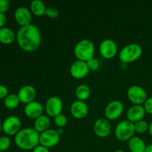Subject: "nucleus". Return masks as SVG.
Returning <instances> with one entry per match:
<instances>
[{
    "mask_svg": "<svg viewBox=\"0 0 152 152\" xmlns=\"http://www.w3.org/2000/svg\"><path fill=\"white\" fill-rule=\"evenodd\" d=\"M145 110L141 105H134L127 111L126 117L127 120L132 123H135L142 120L145 115Z\"/></svg>",
    "mask_w": 152,
    "mask_h": 152,
    "instance_id": "a211bd4d",
    "label": "nucleus"
},
{
    "mask_svg": "<svg viewBox=\"0 0 152 152\" xmlns=\"http://www.w3.org/2000/svg\"><path fill=\"white\" fill-rule=\"evenodd\" d=\"M123 111H124V105L123 102L119 100H113L105 107V117L108 120H115L122 115Z\"/></svg>",
    "mask_w": 152,
    "mask_h": 152,
    "instance_id": "1a4fd4ad",
    "label": "nucleus"
},
{
    "mask_svg": "<svg viewBox=\"0 0 152 152\" xmlns=\"http://www.w3.org/2000/svg\"><path fill=\"white\" fill-rule=\"evenodd\" d=\"M134 124L128 120L120 121L114 131L115 137L120 141L129 140L134 134Z\"/></svg>",
    "mask_w": 152,
    "mask_h": 152,
    "instance_id": "39448f33",
    "label": "nucleus"
},
{
    "mask_svg": "<svg viewBox=\"0 0 152 152\" xmlns=\"http://www.w3.org/2000/svg\"><path fill=\"white\" fill-rule=\"evenodd\" d=\"M8 94V88L4 85H0V99L5 98Z\"/></svg>",
    "mask_w": 152,
    "mask_h": 152,
    "instance_id": "2f4dec72",
    "label": "nucleus"
},
{
    "mask_svg": "<svg viewBox=\"0 0 152 152\" xmlns=\"http://www.w3.org/2000/svg\"><path fill=\"white\" fill-rule=\"evenodd\" d=\"M121 67L123 68H124V69H126V68H127V64H126V63H122L121 64Z\"/></svg>",
    "mask_w": 152,
    "mask_h": 152,
    "instance_id": "4c0bfd02",
    "label": "nucleus"
},
{
    "mask_svg": "<svg viewBox=\"0 0 152 152\" xmlns=\"http://www.w3.org/2000/svg\"><path fill=\"white\" fill-rule=\"evenodd\" d=\"M10 5L9 0H0V13H5L10 8Z\"/></svg>",
    "mask_w": 152,
    "mask_h": 152,
    "instance_id": "c756f323",
    "label": "nucleus"
},
{
    "mask_svg": "<svg viewBox=\"0 0 152 152\" xmlns=\"http://www.w3.org/2000/svg\"><path fill=\"white\" fill-rule=\"evenodd\" d=\"M25 114L28 118L36 120L39 117L42 115L44 111V107L38 101H33L30 103L26 104L24 108Z\"/></svg>",
    "mask_w": 152,
    "mask_h": 152,
    "instance_id": "f3484780",
    "label": "nucleus"
},
{
    "mask_svg": "<svg viewBox=\"0 0 152 152\" xmlns=\"http://www.w3.org/2000/svg\"><path fill=\"white\" fill-rule=\"evenodd\" d=\"M75 94L77 99L80 101H85L88 99L91 95V89L86 84H81L77 86L75 91Z\"/></svg>",
    "mask_w": 152,
    "mask_h": 152,
    "instance_id": "5701e85b",
    "label": "nucleus"
},
{
    "mask_svg": "<svg viewBox=\"0 0 152 152\" xmlns=\"http://www.w3.org/2000/svg\"><path fill=\"white\" fill-rule=\"evenodd\" d=\"M56 132H58V134H59V135H61L63 134V129H62V128H58L57 130H56Z\"/></svg>",
    "mask_w": 152,
    "mask_h": 152,
    "instance_id": "c9c22d12",
    "label": "nucleus"
},
{
    "mask_svg": "<svg viewBox=\"0 0 152 152\" xmlns=\"http://www.w3.org/2000/svg\"><path fill=\"white\" fill-rule=\"evenodd\" d=\"M14 142L21 149L33 150L39 145V133L34 128L22 129L15 135Z\"/></svg>",
    "mask_w": 152,
    "mask_h": 152,
    "instance_id": "f03ea898",
    "label": "nucleus"
},
{
    "mask_svg": "<svg viewBox=\"0 0 152 152\" xmlns=\"http://www.w3.org/2000/svg\"><path fill=\"white\" fill-rule=\"evenodd\" d=\"M62 108H63V102L62 99L56 96H50V98H48L45 106V109L48 115L53 117L62 114Z\"/></svg>",
    "mask_w": 152,
    "mask_h": 152,
    "instance_id": "9d476101",
    "label": "nucleus"
},
{
    "mask_svg": "<svg viewBox=\"0 0 152 152\" xmlns=\"http://www.w3.org/2000/svg\"><path fill=\"white\" fill-rule=\"evenodd\" d=\"M45 15L50 19H56L59 15V10L54 7H48L46 8Z\"/></svg>",
    "mask_w": 152,
    "mask_h": 152,
    "instance_id": "c85d7f7f",
    "label": "nucleus"
},
{
    "mask_svg": "<svg viewBox=\"0 0 152 152\" xmlns=\"http://www.w3.org/2000/svg\"><path fill=\"white\" fill-rule=\"evenodd\" d=\"M60 140V135L56 130L48 129L39 134V145L46 148H52L57 145Z\"/></svg>",
    "mask_w": 152,
    "mask_h": 152,
    "instance_id": "0eeeda50",
    "label": "nucleus"
},
{
    "mask_svg": "<svg viewBox=\"0 0 152 152\" xmlns=\"http://www.w3.org/2000/svg\"><path fill=\"white\" fill-rule=\"evenodd\" d=\"M86 63H87L89 71H97L99 68V60L94 57H93V58H91V59H89L88 61H87V62H86Z\"/></svg>",
    "mask_w": 152,
    "mask_h": 152,
    "instance_id": "cd10ccee",
    "label": "nucleus"
},
{
    "mask_svg": "<svg viewBox=\"0 0 152 152\" xmlns=\"http://www.w3.org/2000/svg\"><path fill=\"white\" fill-rule=\"evenodd\" d=\"M21 126L22 123L17 116H9L2 123V131L9 136H15L21 130Z\"/></svg>",
    "mask_w": 152,
    "mask_h": 152,
    "instance_id": "6e6552de",
    "label": "nucleus"
},
{
    "mask_svg": "<svg viewBox=\"0 0 152 152\" xmlns=\"http://www.w3.org/2000/svg\"><path fill=\"white\" fill-rule=\"evenodd\" d=\"M32 152H50L49 149L46 147L42 145H39L34 149L32 150Z\"/></svg>",
    "mask_w": 152,
    "mask_h": 152,
    "instance_id": "473e14b6",
    "label": "nucleus"
},
{
    "mask_svg": "<svg viewBox=\"0 0 152 152\" xmlns=\"http://www.w3.org/2000/svg\"><path fill=\"white\" fill-rule=\"evenodd\" d=\"M111 126L108 120L105 118H99L94 125V131L99 137H106L111 133Z\"/></svg>",
    "mask_w": 152,
    "mask_h": 152,
    "instance_id": "2eb2a0df",
    "label": "nucleus"
},
{
    "mask_svg": "<svg viewBox=\"0 0 152 152\" xmlns=\"http://www.w3.org/2000/svg\"><path fill=\"white\" fill-rule=\"evenodd\" d=\"M128 146L131 152H144L146 148L143 140L139 137H132L129 140Z\"/></svg>",
    "mask_w": 152,
    "mask_h": 152,
    "instance_id": "aec40b11",
    "label": "nucleus"
},
{
    "mask_svg": "<svg viewBox=\"0 0 152 152\" xmlns=\"http://www.w3.org/2000/svg\"><path fill=\"white\" fill-rule=\"evenodd\" d=\"M142 48L137 43H130L121 49L119 58L122 63H131L137 60L141 56Z\"/></svg>",
    "mask_w": 152,
    "mask_h": 152,
    "instance_id": "20e7f679",
    "label": "nucleus"
},
{
    "mask_svg": "<svg viewBox=\"0 0 152 152\" xmlns=\"http://www.w3.org/2000/svg\"><path fill=\"white\" fill-rule=\"evenodd\" d=\"M95 46L93 42L89 39H82L76 44L74 53L78 60L87 62L94 57Z\"/></svg>",
    "mask_w": 152,
    "mask_h": 152,
    "instance_id": "7ed1b4c3",
    "label": "nucleus"
},
{
    "mask_svg": "<svg viewBox=\"0 0 152 152\" xmlns=\"http://www.w3.org/2000/svg\"><path fill=\"white\" fill-rule=\"evenodd\" d=\"M46 6L41 0H33L30 4V10L37 16H41L45 14Z\"/></svg>",
    "mask_w": 152,
    "mask_h": 152,
    "instance_id": "4be33fe9",
    "label": "nucleus"
},
{
    "mask_svg": "<svg viewBox=\"0 0 152 152\" xmlns=\"http://www.w3.org/2000/svg\"><path fill=\"white\" fill-rule=\"evenodd\" d=\"M50 125V120L49 117L46 115H42L37 118L34 121V129L39 132H45V131L49 129V126Z\"/></svg>",
    "mask_w": 152,
    "mask_h": 152,
    "instance_id": "412c9836",
    "label": "nucleus"
},
{
    "mask_svg": "<svg viewBox=\"0 0 152 152\" xmlns=\"http://www.w3.org/2000/svg\"><path fill=\"white\" fill-rule=\"evenodd\" d=\"M16 40L21 49L28 52L34 51L41 44V32L37 25L30 24L18 30Z\"/></svg>",
    "mask_w": 152,
    "mask_h": 152,
    "instance_id": "f257e3e1",
    "label": "nucleus"
},
{
    "mask_svg": "<svg viewBox=\"0 0 152 152\" xmlns=\"http://www.w3.org/2000/svg\"><path fill=\"white\" fill-rule=\"evenodd\" d=\"M127 96L134 105H142L146 101L147 93L141 86H132L128 88Z\"/></svg>",
    "mask_w": 152,
    "mask_h": 152,
    "instance_id": "423d86ee",
    "label": "nucleus"
},
{
    "mask_svg": "<svg viewBox=\"0 0 152 152\" xmlns=\"http://www.w3.org/2000/svg\"><path fill=\"white\" fill-rule=\"evenodd\" d=\"M6 22H7V17H6L5 13H0V28L4 27Z\"/></svg>",
    "mask_w": 152,
    "mask_h": 152,
    "instance_id": "72a5a7b5",
    "label": "nucleus"
},
{
    "mask_svg": "<svg viewBox=\"0 0 152 152\" xmlns=\"http://www.w3.org/2000/svg\"><path fill=\"white\" fill-rule=\"evenodd\" d=\"M20 100L18 97L17 94H10L7 95L4 100V104L6 108L9 109H14L19 105Z\"/></svg>",
    "mask_w": 152,
    "mask_h": 152,
    "instance_id": "b1692460",
    "label": "nucleus"
},
{
    "mask_svg": "<svg viewBox=\"0 0 152 152\" xmlns=\"http://www.w3.org/2000/svg\"><path fill=\"white\" fill-rule=\"evenodd\" d=\"M17 95L20 102L28 104L34 101L36 96H37V91L34 86L26 85V86H22L19 89Z\"/></svg>",
    "mask_w": 152,
    "mask_h": 152,
    "instance_id": "dca6fc26",
    "label": "nucleus"
},
{
    "mask_svg": "<svg viewBox=\"0 0 152 152\" xmlns=\"http://www.w3.org/2000/svg\"><path fill=\"white\" fill-rule=\"evenodd\" d=\"M144 152H152V144L146 145V148H145V151Z\"/></svg>",
    "mask_w": 152,
    "mask_h": 152,
    "instance_id": "f704fd0d",
    "label": "nucleus"
},
{
    "mask_svg": "<svg viewBox=\"0 0 152 152\" xmlns=\"http://www.w3.org/2000/svg\"><path fill=\"white\" fill-rule=\"evenodd\" d=\"M134 130L135 132L139 134H144L148 131V127H149V124H148L146 121L142 120L140 121L137 122V123H134Z\"/></svg>",
    "mask_w": 152,
    "mask_h": 152,
    "instance_id": "393cba45",
    "label": "nucleus"
},
{
    "mask_svg": "<svg viewBox=\"0 0 152 152\" xmlns=\"http://www.w3.org/2000/svg\"><path fill=\"white\" fill-rule=\"evenodd\" d=\"M114 152H125V151H123V150H121V149H117V150H116Z\"/></svg>",
    "mask_w": 152,
    "mask_h": 152,
    "instance_id": "58836bf2",
    "label": "nucleus"
},
{
    "mask_svg": "<svg viewBox=\"0 0 152 152\" xmlns=\"http://www.w3.org/2000/svg\"><path fill=\"white\" fill-rule=\"evenodd\" d=\"M71 114L73 117L78 120L85 118L88 113V106L85 101L76 100L72 102L70 107Z\"/></svg>",
    "mask_w": 152,
    "mask_h": 152,
    "instance_id": "4468645a",
    "label": "nucleus"
},
{
    "mask_svg": "<svg viewBox=\"0 0 152 152\" xmlns=\"http://www.w3.org/2000/svg\"><path fill=\"white\" fill-rule=\"evenodd\" d=\"M143 107L145 110V112L149 114H152V96L147 98Z\"/></svg>",
    "mask_w": 152,
    "mask_h": 152,
    "instance_id": "7c9ffc66",
    "label": "nucleus"
},
{
    "mask_svg": "<svg viewBox=\"0 0 152 152\" xmlns=\"http://www.w3.org/2000/svg\"><path fill=\"white\" fill-rule=\"evenodd\" d=\"M88 72L89 69L86 62L78 60V59L73 62L70 68L71 75L77 80H80L86 77Z\"/></svg>",
    "mask_w": 152,
    "mask_h": 152,
    "instance_id": "ddd939ff",
    "label": "nucleus"
},
{
    "mask_svg": "<svg viewBox=\"0 0 152 152\" xmlns=\"http://www.w3.org/2000/svg\"><path fill=\"white\" fill-rule=\"evenodd\" d=\"M0 152H2V151H0Z\"/></svg>",
    "mask_w": 152,
    "mask_h": 152,
    "instance_id": "a19ab883",
    "label": "nucleus"
},
{
    "mask_svg": "<svg viewBox=\"0 0 152 152\" xmlns=\"http://www.w3.org/2000/svg\"><path fill=\"white\" fill-rule=\"evenodd\" d=\"M99 50L102 57L107 59H111L117 53V45L111 39H106L101 42Z\"/></svg>",
    "mask_w": 152,
    "mask_h": 152,
    "instance_id": "9b49d317",
    "label": "nucleus"
},
{
    "mask_svg": "<svg viewBox=\"0 0 152 152\" xmlns=\"http://www.w3.org/2000/svg\"><path fill=\"white\" fill-rule=\"evenodd\" d=\"M11 144L10 139L7 136L0 137V151H4L8 149Z\"/></svg>",
    "mask_w": 152,
    "mask_h": 152,
    "instance_id": "bb28decb",
    "label": "nucleus"
},
{
    "mask_svg": "<svg viewBox=\"0 0 152 152\" xmlns=\"http://www.w3.org/2000/svg\"><path fill=\"white\" fill-rule=\"evenodd\" d=\"M148 132H149V134H151V136L152 137V121L151 122V123L149 124V127H148Z\"/></svg>",
    "mask_w": 152,
    "mask_h": 152,
    "instance_id": "e433bc0d",
    "label": "nucleus"
},
{
    "mask_svg": "<svg viewBox=\"0 0 152 152\" xmlns=\"http://www.w3.org/2000/svg\"><path fill=\"white\" fill-rule=\"evenodd\" d=\"M67 117L63 114H60L54 117V123L58 128H62L63 129L67 124Z\"/></svg>",
    "mask_w": 152,
    "mask_h": 152,
    "instance_id": "a878e982",
    "label": "nucleus"
},
{
    "mask_svg": "<svg viewBox=\"0 0 152 152\" xmlns=\"http://www.w3.org/2000/svg\"><path fill=\"white\" fill-rule=\"evenodd\" d=\"M16 38L14 31L10 28L3 27L0 28V42L4 45L11 44Z\"/></svg>",
    "mask_w": 152,
    "mask_h": 152,
    "instance_id": "6ab92c4d",
    "label": "nucleus"
},
{
    "mask_svg": "<svg viewBox=\"0 0 152 152\" xmlns=\"http://www.w3.org/2000/svg\"><path fill=\"white\" fill-rule=\"evenodd\" d=\"M14 18L16 22L21 27L27 26L31 24L32 21V13L26 7L20 6L17 7L14 12Z\"/></svg>",
    "mask_w": 152,
    "mask_h": 152,
    "instance_id": "f8f14e48",
    "label": "nucleus"
},
{
    "mask_svg": "<svg viewBox=\"0 0 152 152\" xmlns=\"http://www.w3.org/2000/svg\"><path fill=\"white\" fill-rule=\"evenodd\" d=\"M1 130H2V124H1V122H0V132H1Z\"/></svg>",
    "mask_w": 152,
    "mask_h": 152,
    "instance_id": "ea45409f",
    "label": "nucleus"
}]
</instances>
